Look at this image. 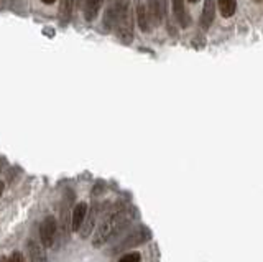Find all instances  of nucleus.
Returning <instances> with one entry per match:
<instances>
[{"mask_svg":"<svg viewBox=\"0 0 263 262\" xmlns=\"http://www.w3.org/2000/svg\"><path fill=\"white\" fill-rule=\"evenodd\" d=\"M132 219H134V210L132 208H122V210L110 213L97 226V229H95L94 239H92L94 247H101L106 243H109L110 239L115 238L119 232H122V229H125Z\"/></svg>","mask_w":263,"mask_h":262,"instance_id":"f257e3e1","label":"nucleus"},{"mask_svg":"<svg viewBox=\"0 0 263 262\" xmlns=\"http://www.w3.org/2000/svg\"><path fill=\"white\" fill-rule=\"evenodd\" d=\"M115 28H117V37H119L122 43L130 45L132 40H134V13H132L130 9L117 20Z\"/></svg>","mask_w":263,"mask_h":262,"instance_id":"f03ea898","label":"nucleus"},{"mask_svg":"<svg viewBox=\"0 0 263 262\" xmlns=\"http://www.w3.org/2000/svg\"><path fill=\"white\" fill-rule=\"evenodd\" d=\"M128 9H130V0H114L106 12V17H104V28L112 30L117 23V20H119Z\"/></svg>","mask_w":263,"mask_h":262,"instance_id":"7ed1b4c3","label":"nucleus"},{"mask_svg":"<svg viewBox=\"0 0 263 262\" xmlns=\"http://www.w3.org/2000/svg\"><path fill=\"white\" fill-rule=\"evenodd\" d=\"M148 238H150V231L147 229V227L140 226V227H138V229H135L134 232H130L125 239H122V243H120L119 246H115L114 249H112V252L115 254V252H120V251L132 249V247H135V246H138V244L145 243V241H147Z\"/></svg>","mask_w":263,"mask_h":262,"instance_id":"20e7f679","label":"nucleus"},{"mask_svg":"<svg viewBox=\"0 0 263 262\" xmlns=\"http://www.w3.org/2000/svg\"><path fill=\"white\" fill-rule=\"evenodd\" d=\"M56 231H58V223L54 216H46L43 219V223L40 226V239L43 247H53L54 244V238H56Z\"/></svg>","mask_w":263,"mask_h":262,"instance_id":"39448f33","label":"nucleus"},{"mask_svg":"<svg viewBox=\"0 0 263 262\" xmlns=\"http://www.w3.org/2000/svg\"><path fill=\"white\" fill-rule=\"evenodd\" d=\"M166 2L168 0H148V15H150V20L151 23L155 26L161 25V22L166 17Z\"/></svg>","mask_w":263,"mask_h":262,"instance_id":"423d86ee","label":"nucleus"},{"mask_svg":"<svg viewBox=\"0 0 263 262\" xmlns=\"http://www.w3.org/2000/svg\"><path fill=\"white\" fill-rule=\"evenodd\" d=\"M214 18H216V0H204L203 13H201L199 23L204 30H207L212 25Z\"/></svg>","mask_w":263,"mask_h":262,"instance_id":"0eeeda50","label":"nucleus"},{"mask_svg":"<svg viewBox=\"0 0 263 262\" xmlns=\"http://www.w3.org/2000/svg\"><path fill=\"white\" fill-rule=\"evenodd\" d=\"M87 211H89L87 203H78L76 205V208L73 210V215H71V229L74 232H78L82 227V224H84Z\"/></svg>","mask_w":263,"mask_h":262,"instance_id":"6e6552de","label":"nucleus"},{"mask_svg":"<svg viewBox=\"0 0 263 262\" xmlns=\"http://www.w3.org/2000/svg\"><path fill=\"white\" fill-rule=\"evenodd\" d=\"M173 13H175V18L181 25V28H188L191 25V15L186 10L184 0H173Z\"/></svg>","mask_w":263,"mask_h":262,"instance_id":"1a4fd4ad","label":"nucleus"},{"mask_svg":"<svg viewBox=\"0 0 263 262\" xmlns=\"http://www.w3.org/2000/svg\"><path fill=\"white\" fill-rule=\"evenodd\" d=\"M135 13H137V22H138V26H140V30L145 32V33L150 32L151 30V20H150V15H148L147 5H145L142 0H138L137 2Z\"/></svg>","mask_w":263,"mask_h":262,"instance_id":"9d476101","label":"nucleus"},{"mask_svg":"<svg viewBox=\"0 0 263 262\" xmlns=\"http://www.w3.org/2000/svg\"><path fill=\"white\" fill-rule=\"evenodd\" d=\"M97 215H99V208L94 205L92 208L87 211V216L84 219V224H82V227L79 229V234H81L82 239H86V238L91 236V232L94 229V224H95V219H97Z\"/></svg>","mask_w":263,"mask_h":262,"instance_id":"9b49d317","label":"nucleus"},{"mask_svg":"<svg viewBox=\"0 0 263 262\" xmlns=\"http://www.w3.org/2000/svg\"><path fill=\"white\" fill-rule=\"evenodd\" d=\"M102 7V0H82V13L87 22H94L99 15Z\"/></svg>","mask_w":263,"mask_h":262,"instance_id":"f8f14e48","label":"nucleus"},{"mask_svg":"<svg viewBox=\"0 0 263 262\" xmlns=\"http://www.w3.org/2000/svg\"><path fill=\"white\" fill-rule=\"evenodd\" d=\"M26 249H28V262H46L43 244L30 239L28 243H26Z\"/></svg>","mask_w":263,"mask_h":262,"instance_id":"ddd939ff","label":"nucleus"},{"mask_svg":"<svg viewBox=\"0 0 263 262\" xmlns=\"http://www.w3.org/2000/svg\"><path fill=\"white\" fill-rule=\"evenodd\" d=\"M237 10V0H219V12L224 18H231Z\"/></svg>","mask_w":263,"mask_h":262,"instance_id":"4468645a","label":"nucleus"},{"mask_svg":"<svg viewBox=\"0 0 263 262\" xmlns=\"http://www.w3.org/2000/svg\"><path fill=\"white\" fill-rule=\"evenodd\" d=\"M73 5H74V0H61V5H59V18L63 23H68L71 20L73 15Z\"/></svg>","mask_w":263,"mask_h":262,"instance_id":"2eb2a0df","label":"nucleus"},{"mask_svg":"<svg viewBox=\"0 0 263 262\" xmlns=\"http://www.w3.org/2000/svg\"><path fill=\"white\" fill-rule=\"evenodd\" d=\"M119 262H142V256L140 252H128L125 256H122Z\"/></svg>","mask_w":263,"mask_h":262,"instance_id":"dca6fc26","label":"nucleus"},{"mask_svg":"<svg viewBox=\"0 0 263 262\" xmlns=\"http://www.w3.org/2000/svg\"><path fill=\"white\" fill-rule=\"evenodd\" d=\"M7 262H25L23 254L18 252V251H13V252L10 254V257H9V260H7Z\"/></svg>","mask_w":263,"mask_h":262,"instance_id":"f3484780","label":"nucleus"},{"mask_svg":"<svg viewBox=\"0 0 263 262\" xmlns=\"http://www.w3.org/2000/svg\"><path fill=\"white\" fill-rule=\"evenodd\" d=\"M41 2H43V4H46V5H51V4H54V2H56V0H41Z\"/></svg>","mask_w":263,"mask_h":262,"instance_id":"a211bd4d","label":"nucleus"},{"mask_svg":"<svg viewBox=\"0 0 263 262\" xmlns=\"http://www.w3.org/2000/svg\"><path fill=\"white\" fill-rule=\"evenodd\" d=\"M4 188H5L4 182H0V196H2V193H4Z\"/></svg>","mask_w":263,"mask_h":262,"instance_id":"6ab92c4d","label":"nucleus"},{"mask_svg":"<svg viewBox=\"0 0 263 262\" xmlns=\"http://www.w3.org/2000/svg\"><path fill=\"white\" fill-rule=\"evenodd\" d=\"M2 167H4V163H2V160H0V171H2Z\"/></svg>","mask_w":263,"mask_h":262,"instance_id":"aec40b11","label":"nucleus"},{"mask_svg":"<svg viewBox=\"0 0 263 262\" xmlns=\"http://www.w3.org/2000/svg\"><path fill=\"white\" fill-rule=\"evenodd\" d=\"M189 2H191V4H196V2H199V0H189Z\"/></svg>","mask_w":263,"mask_h":262,"instance_id":"412c9836","label":"nucleus"},{"mask_svg":"<svg viewBox=\"0 0 263 262\" xmlns=\"http://www.w3.org/2000/svg\"><path fill=\"white\" fill-rule=\"evenodd\" d=\"M255 2H261V0H255Z\"/></svg>","mask_w":263,"mask_h":262,"instance_id":"4be33fe9","label":"nucleus"}]
</instances>
